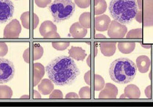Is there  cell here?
<instances>
[{
    "mask_svg": "<svg viewBox=\"0 0 153 107\" xmlns=\"http://www.w3.org/2000/svg\"><path fill=\"white\" fill-rule=\"evenodd\" d=\"M45 71L48 78L60 86L72 85L80 74L74 59L67 56H60L51 61Z\"/></svg>",
    "mask_w": 153,
    "mask_h": 107,
    "instance_id": "1",
    "label": "cell"
},
{
    "mask_svg": "<svg viewBox=\"0 0 153 107\" xmlns=\"http://www.w3.org/2000/svg\"><path fill=\"white\" fill-rule=\"evenodd\" d=\"M137 71V65L131 59L121 58L111 62L109 74L114 82L120 85L129 83L135 78Z\"/></svg>",
    "mask_w": 153,
    "mask_h": 107,
    "instance_id": "2",
    "label": "cell"
},
{
    "mask_svg": "<svg viewBox=\"0 0 153 107\" xmlns=\"http://www.w3.org/2000/svg\"><path fill=\"white\" fill-rule=\"evenodd\" d=\"M108 9L113 19L123 25L132 22L138 13L136 0H111Z\"/></svg>",
    "mask_w": 153,
    "mask_h": 107,
    "instance_id": "3",
    "label": "cell"
},
{
    "mask_svg": "<svg viewBox=\"0 0 153 107\" xmlns=\"http://www.w3.org/2000/svg\"><path fill=\"white\" fill-rule=\"evenodd\" d=\"M54 22L59 23L70 19L75 11V4L72 0H54L48 7Z\"/></svg>",
    "mask_w": 153,
    "mask_h": 107,
    "instance_id": "4",
    "label": "cell"
},
{
    "mask_svg": "<svg viewBox=\"0 0 153 107\" xmlns=\"http://www.w3.org/2000/svg\"><path fill=\"white\" fill-rule=\"evenodd\" d=\"M15 72L13 62L6 58H0V84L10 82L14 78Z\"/></svg>",
    "mask_w": 153,
    "mask_h": 107,
    "instance_id": "5",
    "label": "cell"
},
{
    "mask_svg": "<svg viewBox=\"0 0 153 107\" xmlns=\"http://www.w3.org/2000/svg\"><path fill=\"white\" fill-rule=\"evenodd\" d=\"M143 20L145 27L153 26V0H142V8Z\"/></svg>",
    "mask_w": 153,
    "mask_h": 107,
    "instance_id": "6",
    "label": "cell"
},
{
    "mask_svg": "<svg viewBox=\"0 0 153 107\" xmlns=\"http://www.w3.org/2000/svg\"><path fill=\"white\" fill-rule=\"evenodd\" d=\"M14 5L10 0H0V23L10 20L14 15Z\"/></svg>",
    "mask_w": 153,
    "mask_h": 107,
    "instance_id": "7",
    "label": "cell"
},
{
    "mask_svg": "<svg viewBox=\"0 0 153 107\" xmlns=\"http://www.w3.org/2000/svg\"><path fill=\"white\" fill-rule=\"evenodd\" d=\"M127 28L124 25L113 20L111 22L108 29V36L110 38H124L127 33Z\"/></svg>",
    "mask_w": 153,
    "mask_h": 107,
    "instance_id": "8",
    "label": "cell"
},
{
    "mask_svg": "<svg viewBox=\"0 0 153 107\" xmlns=\"http://www.w3.org/2000/svg\"><path fill=\"white\" fill-rule=\"evenodd\" d=\"M39 33L44 38H59L56 26L50 20L44 21L39 28Z\"/></svg>",
    "mask_w": 153,
    "mask_h": 107,
    "instance_id": "9",
    "label": "cell"
},
{
    "mask_svg": "<svg viewBox=\"0 0 153 107\" xmlns=\"http://www.w3.org/2000/svg\"><path fill=\"white\" fill-rule=\"evenodd\" d=\"M22 31V26L19 21L17 19L12 20L4 28L3 37L8 39H16L19 37Z\"/></svg>",
    "mask_w": 153,
    "mask_h": 107,
    "instance_id": "10",
    "label": "cell"
},
{
    "mask_svg": "<svg viewBox=\"0 0 153 107\" xmlns=\"http://www.w3.org/2000/svg\"><path fill=\"white\" fill-rule=\"evenodd\" d=\"M20 20L22 25L25 28L30 30L31 27L34 30L36 29L39 23V19L35 13L31 16L30 12H25L21 15Z\"/></svg>",
    "mask_w": 153,
    "mask_h": 107,
    "instance_id": "11",
    "label": "cell"
},
{
    "mask_svg": "<svg viewBox=\"0 0 153 107\" xmlns=\"http://www.w3.org/2000/svg\"><path fill=\"white\" fill-rule=\"evenodd\" d=\"M118 93V88L114 85L108 83L102 89L99 95L100 99H116Z\"/></svg>",
    "mask_w": 153,
    "mask_h": 107,
    "instance_id": "12",
    "label": "cell"
},
{
    "mask_svg": "<svg viewBox=\"0 0 153 107\" xmlns=\"http://www.w3.org/2000/svg\"><path fill=\"white\" fill-rule=\"evenodd\" d=\"M33 86H36L40 83L41 80L45 74V69L44 66L39 62L34 63L33 66Z\"/></svg>",
    "mask_w": 153,
    "mask_h": 107,
    "instance_id": "13",
    "label": "cell"
},
{
    "mask_svg": "<svg viewBox=\"0 0 153 107\" xmlns=\"http://www.w3.org/2000/svg\"><path fill=\"white\" fill-rule=\"evenodd\" d=\"M95 29L97 31H105L108 30L111 20L106 15H101L95 18Z\"/></svg>",
    "mask_w": 153,
    "mask_h": 107,
    "instance_id": "14",
    "label": "cell"
},
{
    "mask_svg": "<svg viewBox=\"0 0 153 107\" xmlns=\"http://www.w3.org/2000/svg\"><path fill=\"white\" fill-rule=\"evenodd\" d=\"M69 33L74 38H84L87 34L88 30L79 22H75L71 26Z\"/></svg>",
    "mask_w": 153,
    "mask_h": 107,
    "instance_id": "15",
    "label": "cell"
},
{
    "mask_svg": "<svg viewBox=\"0 0 153 107\" xmlns=\"http://www.w3.org/2000/svg\"><path fill=\"white\" fill-rule=\"evenodd\" d=\"M38 89L43 95H48L54 90V84L50 79L42 80L38 84Z\"/></svg>",
    "mask_w": 153,
    "mask_h": 107,
    "instance_id": "16",
    "label": "cell"
},
{
    "mask_svg": "<svg viewBox=\"0 0 153 107\" xmlns=\"http://www.w3.org/2000/svg\"><path fill=\"white\" fill-rule=\"evenodd\" d=\"M137 68L139 72L141 73H146L151 66V60L150 59L145 55L140 56L137 58L136 60Z\"/></svg>",
    "mask_w": 153,
    "mask_h": 107,
    "instance_id": "17",
    "label": "cell"
},
{
    "mask_svg": "<svg viewBox=\"0 0 153 107\" xmlns=\"http://www.w3.org/2000/svg\"><path fill=\"white\" fill-rule=\"evenodd\" d=\"M68 53L70 57L78 61H83L87 56L85 50L80 47L72 46L69 50Z\"/></svg>",
    "mask_w": 153,
    "mask_h": 107,
    "instance_id": "18",
    "label": "cell"
},
{
    "mask_svg": "<svg viewBox=\"0 0 153 107\" xmlns=\"http://www.w3.org/2000/svg\"><path fill=\"white\" fill-rule=\"evenodd\" d=\"M100 49L101 53L105 56H111L116 51V42H104L100 44Z\"/></svg>",
    "mask_w": 153,
    "mask_h": 107,
    "instance_id": "19",
    "label": "cell"
},
{
    "mask_svg": "<svg viewBox=\"0 0 153 107\" xmlns=\"http://www.w3.org/2000/svg\"><path fill=\"white\" fill-rule=\"evenodd\" d=\"M90 86L94 88V89L96 91H101L105 86L104 79L99 75L93 74L92 73Z\"/></svg>",
    "mask_w": 153,
    "mask_h": 107,
    "instance_id": "20",
    "label": "cell"
},
{
    "mask_svg": "<svg viewBox=\"0 0 153 107\" xmlns=\"http://www.w3.org/2000/svg\"><path fill=\"white\" fill-rule=\"evenodd\" d=\"M124 94L127 99H137L140 98L141 92L136 85H129L126 87L124 89Z\"/></svg>",
    "mask_w": 153,
    "mask_h": 107,
    "instance_id": "21",
    "label": "cell"
},
{
    "mask_svg": "<svg viewBox=\"0 0 153 107\" xmlns=\"http://www.w3.org/2000/svg\"><path fill=\"white\" fill-rule=\"evenodd\" d=\"M119 50L124 54H129L135 48V43L133 42H120L118 43Z\"/></svg>",
    "mask_w": 153,
    "mask_h": 107,
    "instance_id": "22",
    "label": "cell"
},
{
    "mask_svg": "<svg viewBox=\"0 0 153 107\" xmlns=\"http://www.w3.org/2000/svg\"><path fill=\"white\" fill-rule=\"evenodd\" d=\"M79 23L86 28H90L91 26V16L90 12H84L79 17Z\"/></svg>",
    "mask_w": 153,
    "mask_h": 107,
    "instance_id": "23",
    "label": "cell"
},
{
    "mask_svg": "<svg viewBox=\"0 0 153 107\" xmlns=\"http://www.w3.org/2000/svg\"><path fill=\"white\" fill-rule=\"evenodd\" d=\"M13 95L12 89L6 85H0V99H10Z\"/></svg>",
    "mask_w": 153,
    "mask_h": 107,
    "instance_id": "24",
    "label": "cell"
},
{
    "mask_svg": "<svg viewBox=\"0 0 153 107\" xmlns=\"http://www.w3.org/2000/svg\"><path fill=\"white\" fill-rule=\"evenodd\" d=\"M33 59L36 61L41 59L44 54L43 47L39 44L34 43L33 45Z\"/></svg>",
    "mask_w": 153,
    "mask_h": 107,
    "instance_id": "25",
    "label": "cell"
},
{
    "mask_svg": "<svg viewBox=\"0 0 153 107\" xmlns=\"http://www.w3.org/2000/svg\"><path fill=\"white\" fill-rule=\"evenodd\" d=\"M107 4L104 0H96L94 13L96 15H100L105 12Z\"/></svg>",
    "mask_w": 153,
    "mask_h": 107,
    "instance_id": "26",
    "label": "cell"
},
{
    "mask_svg": "<svg viewBox=\"0 0 153 107\" xmlns=\"http://www.w3.org/2000/svg\"><path fill=\"white\" fill-rule=\"evenodd\" d=\"M79 96L82 99H90L92 98L91 89L89 86L82 88L79 92Z\"/></svg>",
    "mask_w": 153,
    "mask_h": 107,
    "instance_id": "27",
    "label": "cell"
},
{
    "mask_svg": "<svg viewBox=\"0 0 153 107\" xmlns=\"http://www.w3.org/2000/svg\"><path fill=\"white\" fill-rule=\"evenodd\" d=\"M142 28H137L135 30H131L128 33H127L126 37L129 39H138L142 38Z\"/></svg>",
    "mask_w": 153,
    "mask_h": 107,
    "instance_id": "28",
    "label": "cell"
},
{
    "mask_svg": "<svg viewBox=\"0 0 153 107\" xmlns=\"http://www.w3.org/2000/svg\"><path fill=\"white\" fill-rule=\"evenodd\" d=\"M52 47L56 50L58 51H63L67 49L70 45V42H53L52 43Z\"/></svg>",
    "mask_w": 153,
    "mask_h": 107,
    "instance_id": "29",
    "label": "cell"
},
{
    "mask_svg": "<svg viewBox=\"0 0 153 107\" xmlns=\"http://www.w3.org/2000/svg\"><path fill=\"white\" fill-rule=\"evenodd\" d=\"M75 5L82 9H85L90 6L91 0H74Z\"/></svg>",
    "mask_w": 153,
    "mask_h": 107,
    "instance_id": "30",
    "label": "cell"
},
{
    "mask_svg": "<svg viewBox=\"0 0 153 107\" xmlns=\"http://www.w3.org/2000/svg\"><path fill=\"white\" fill-rule=\"evenodd\" d=\"M49 98L51 99H62L63 94L60 90L55 89L50 94Z\"/></svg>",
    "mask_w": 153,
    "mask_h": 107,
    "instance_id": "31",
    "label": "cell"
},
{
    "mask_svg": "<svg viewBox=\"0 0 153 107\" xmlns=\"http://www.w3.org/2000/svg\"><path fill=\"white\" fill-rule=\"evenodd\" d=\"M8 53V47L6 42H0V57L6 56Z\"/></svg>",
    "mask_w": 153,
    "mask_h": 107,
    "instance_id": "32",
    "label": "cell"
},
{
    "mask_svg": "<svg viewBox=\"0 0 153 107\" xmlns=\"http://www.w3.org/2000/svg\"><path fill=\"white\" fill-rule=\"evenodd\" d=\"M36 4L41 8H45L48 5H49L52 0H34Z\"/></svg>",
    "mask_w": 153,
    "mask_h": 107,
    "instance_id": "33",
    "label": "cell"
},
{
    "mask_svg": "<svg viewBox=\"0 0 153 107\" xmlns=\"http://www.w3.org/2000/svg\"><path fill=\"white\" fill-rule=\"evenodd\" d=\"M23 58L25 62H26L27 63L30 62L31 55H30V47L27 48L24 51L23 54Z\"/></svg>",
    "mask_w": 153,
    "mask_h": 107,
    "instance_id": "34",
    "label": "cell"
},
{
    "mask_svg": "<svg viewBox=\"0 0 153 107\" xmlns=\"http://www.w3.org/2000/svg\"><path fill=\"white\" fill-rule=\"evenodd\" d=\"M91 75H92V71H89L84 75L85 82L88 85H90V80H91Z\"/></svg>",
    "mask_w": 153,
    "mask_h": 107,
    "instance_id": "35",
    "label": "cell"
},
{
    "mask_svg": "<svg viewBox=\"0 0 153 107\" xmlns=\"http://www.w3.org/2000/svg\"><path fill=\"white\" fill-rule=\"evenodd\" d=\"M80 97L79 96H78L77 94H76V93L75 92H69L68 94H67L66 97H65V99H79Z\"/></svg>",
    "mask_w": 153,
    "mask_h": 107,
    "instance_id": "36",
    "label": "cell"
},
{
    "mask_svg": "<svg viewBox=\"0 0 153 107\" xmlns=\"http://www.w3.org/2000/svg\"><path fill=\"white\" fill-rule=\"evenodd\" d=\"M145 92V95H146V96L147 98H148V99H151L152 96H151V85L148 86L146 88Z\"/></svg>",
    "mask_w": 153,
    "mask_h": 107,
    "instance_id": "37",
    "label": "cell"
},
{
    "mask_svg": "<svg viewBox=\"0 0 153 107\" xmlns=\"http://www.w3.org/2000/svg\"><path fill=\"white\" fill-rule=\"evenodd\" d=\"M136 19V20L140 23H142V20H143V17H142V10H140L139 12H138L137 16L135 17Z\"/></svg>",
    "mask_w": 153,
    "mask_h": 107,
    "instance_id": "38",
    "label": "cell"
},
{
    "mask_svg": "<svg viewBox=\"0 0 153 107\" xmlns=\"http://www.w3.org/2000/svg\"><path fill=\"white\" fill-rule=\"evenodd\" d=\"M33 98L34 99H41V94L37 91L34 90L33 91Z\"/></svg>",
    "mask_w": 153,
    "mask_h": 107,
    "instance_id": "39",
    "label": "cell"
},
{
    "mask_svg": "<svg viewBox=\"0 0 153 107\" xmlns=\"http://www.w3.org/2000/svg\"><path fill=\"white\" fill-rule=\"evenodd\" d=\"M86 62H87V64L90 67V68H91L92 67V61H91V55H89V56L88 57V59H87V61H86Z\"/></svg>",
    "mask_w": 153,
    "mask_h": 107,
    "instance_id": "40",
    "label": "cell"
},
{
    "mask_svg": "<svg viewBox=\"0 0 153 107\" xmlns=\"http://www.w3.org/2000/svg\"><path fill=\"white\" fill-rule=\"evenodd\" d=\"M95 38H105V36L102 34H97L95 36Z\"/></svg>",
    "mask_w": 153,
    "mask_h": 107,
    "instance_id": "41",
    "label": "cell"
},
{
    "mask_svg": "<svg viewBox=\"0 0 153 107\" xmlns=\"http://www.w3.org/2000/svg\"><path fill=\"white\" fill-rule=\"evenodd\" d=\"M20 99H30V96H28V95H24V96H22V97H20Z\"/></svg>",
    "mask_w": 153,
    "mask_h": 107,
    "instance_id": "42",
    "label": "cell"
},
{
    "mask_svg": "<svg viewBox=\"0 0 153 107\" xmlns=\"http://www.w3.org/2000/svg\"><path fill=\"white\" fill-rule=\"evenodd\" d=\"M141 45H142V46L143 48H146V49H148V48H151V45H143L142 44Z\"/></svg>",
    "mask_w": 153,
    "mask_h": 107,
    "instance_id": "43",
    "label": "cell"
}]
</instances>
